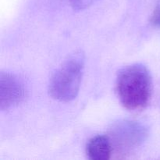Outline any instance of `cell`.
<instances>
[{"label": "cell", "mask_w": 160, "mask_h": 160, "mask_svg": "<svg viewBox=\"0 0 160 160\" xmlns=\"http://www.w3.org/2000/svg\"><path fill=\"white\" fill-rule=\"evenodd\" d=\"M116 144L123 148H133L143 143L147 137V129L138 122H119L112 129Z\"/></svg>", "instance_id": "obj_3"}, {"label": "cell", "mask_w": 160, "mask_h": 160, "mask_svg": "<svg viewBox=\"0 0 160 160\" xmlns=\"http://www.w3.org/2000/svg\"><path fill=\"white\" fill-rule=\"evenodd\" d=\"M112 153V144L108 137L97 135L87 145V155L92 160H108Z\"/></svg>", "instance_id": "obj_5"}, {"label": "cell", "mask_w": 160, "mask_h": 160, "mask_svg": "<svg viewBox=\"0 0 160 160\" xmlns=\"http://www.w3.org/2000/svg\"><path fill=\"white\" fill-rule=\"evenodd\" d=\"M97 0H70L71 6L74 10H83L92 6Z\"/></svg>", "instance_id": "obj_6"}, {"label": "cell", "mask_w": 160, "mask_h": 160, "mask_svg": "<svg viewBox=\"0 0 160 160\" xmlns=\"http://www.w3.org/2000/svg\"><path fill=\"white\" fill-rule=\"evenodd\" d=\"M84 68V56L76 52L69 56L51 77L48 93L54 99L68 102L78 95Z\"/></svg>", "instance_id": "obj_2"}, {"label": "cell", "mask_w": 160, "mask_h": 160, "mask_svg": "<svg viewBox=\"0 0 160 160\" xmlns=\"http://www.w3.org/2000/svg\"><path fill=\"white\" fill-rule=\"evenodd\" d=\"M118 98L130 110H139L148 106L152 93V78L145 66L134 63L120 70L116 81Z\"/></svg>", "instance_id": "obj_1"}, {"label": "cell", "mask_w": 160, "mask_h": 160, "mask_svg": "<svg viewBox=\"0 0 160 160\" xmlns=\"http://www.w3.org/2000/svg\"><path fill=\"white\" fill-rule=\"evenodd\" d=\"M151 22L154 26L160 28V3L158 4L152 15Z\"/></svg>", "instance_id": "obj_7"}, {"label": "cell", "mask_w": 160, "mask_h": 160, "mask_svg": "<svg viewBox=\"0 0 160 160\" xmlns=\"http://www.w3.org/2000/svg\"><path fill=\"white\" fill-rule=\"evenodd\" d=\"M25 95L23 82L14 74L2 72L0 74V109L6 110L22 102Z\"/></svg>", "instance_id": "obj_4"}]
</instances>
